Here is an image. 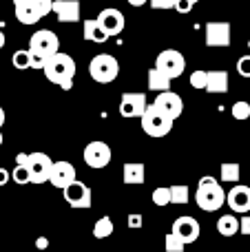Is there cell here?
<instances>
[{"mask_svg":"<svg viewBox=\"0 0 250 252\" xmlns=\"http://www.w3.org/2000/svg\"><path fill=\"white\" fill-rule=\"evenodd\" d=\"M226 204L233 213H250V188L244 184H233V188L226 192Z\"/></svg>","mask_w":250,"mask_h":252,"instance_id":"cell-13","label":"cell"},{"mask_svg":"<svg viewBox=\"0 0 250 252\" xmlns=\"http://www.w3.org/2000/svg\"><path fill=\"white\" fill-rule=\"evenodd\" d=\"M153 9H173L175 0H149Z\"/></svg>","mask_w":250,"mask_h":252,"instance_id":"cell-36","label":"cell"},{"mask_svg":"<svg viewBox=\"0 0 250 252\" xmlns=\"http://www.w3.org/2000/svg\"><path fill=\"white\" fill-rule=\"evenodd\" d=\"M204 40H206V47H228L230 25L228 22H208Z\"/></svg>","mask_w":250,"mask_h":252,"instance_id":"cell-15","label":"cell"},{"mask_svg":"<svg viewBox=\"0 0 250 252\" xmlns=\"http://www.w3.org/2000/svg\"><path fill=\"white\" fill-rule=\"evenodd\" d=\"M82 157H84V164H87L89 168H104V166L111 164L113 153H111V146L106 142L95 139V142H89L87 146H84Z\"/></svg>","mask_w":250,"mask_h":252,"instance_id":"cell-8","label":"cell"},{"mask_svg":"<svg viewBox=\"0 0 250 252\" xmlns=\"http://www.w3.org/2000/svg\"><path fill=\"white\" fill-rule=\"evenodd\" d=\"M173 9H175L177 13H190L193 11V2H190V0H175Z\"/></svg>","mask_w":250,"mask_h":252,"instance_id":"cell-34","label":"cell"},{"mask_svg":"<svg viewBox=\"0 0 250 252\" xmlns=\"http://www.w3.org/2000/svg\"><path fill=\"white\" fill-rule=\"evenodd\" d=\"M171 188V204H188V197H190V190L186 184H175V186H168Z\"/></svg>","mask_w":250,"mask_h":252,"instance_id":"cell-25","label":"cell"},{"mask_svg":"<svg viewBox=\"0 0 250 252\" xmlns=\"http://www.w3.org/2000/svg\"><path fill=\"white\" fill-rule=\"evenodd\" d=\"M126 223H128V228H142V226H144V217H142V215H137V213H133V215H128Z\"/></svg>","mask_w":250,"mask_h":252,"instance_id":"cell-35","label":"cell"},{"mask_svg":"<svg viewBox=\"0 0 250 252\" xmlns=\"http://www.w3.org/2000/svg\"><path fill=\"white\" fill-rule=\"evenodd\" d=\"M164 246H166V252H184L186 248V244L180 239L177 235H166V241H164Z\"/></svg>","mask_w":250,"mask_h":252,"instance_id":"cell-31","label":"cell"},{"mask_svg":"<svg viewBox=\"0 0 250 252\" xmlns=\"http://www.w3.org/2000/svg\"><path fill=\"white\" fill-rule=\"evenodd\" d=\"M89 75L95 80L97 84H109L120 75V62L111 53H100L91 60L89 64Z\"/></svg>","mask_w":250,"mask_h":252,"instance_id":"cell-5","label":"cell"},{"mask_svg":"<svg viewBox=\"0 0 250 252\" xmlns=\"http://www.w3.org/2000/svg\"><path fill=\"white\" fill-rule=\"evenodd\" d=\"M53 0H13V13L22 25H35L47 13H51Z\"/></svg>","mask_w":250,"mask_h":252,"instance_id":"cell-4","label":"cell"},{"mask_svg":"<svg viewBox=\"0 0 250 252\" xmlns=\"http://www.w3.org/2000/svg\"><path fill=\"white\" fill-rule=\"evenodd\" d=\"M4 42H7V40H4V33H2V31H0V49L4 47Z\"/></svg>","mask_w":250,"mask_h":252,"instance_id":"cell-42","label":"cell"},{"mask_svg":"<svg viewBox=\"0 0 250 252\" xmlns=\"http://www.w3.org/2000/svg\"><path fill=\"white\" fill-rule=\"evenodd\" d=\"M173 235H177L184 244H193V241H197V237H199V232H202V228H199V223H197V219H193V217H177L175 221H173Z\"/></svg>","mask_w":250,"mask_h":252,"instance_id":"cell-14","label":"cell"},{"mask_svg":"<svg viewBox=\"0 0 250 252\" xmlns=\"http://www.w3.org/2000/svg\"><path fill=\"white\" fill-rule=\"evenodd\" d=\"M237 71L242 78H250V53L237 60Z\"/></svg>","mask_w":250,"mask_h":252,"instance_id":"cell-33","label":"cell"},{"mask_svg":"<svg viewBox=\"0 0 250 252\" xmlns=\"http://www.w3.org/2000/svg\"><path fill=\"white\" fill-rule=\"evenodd\" d=\"M190 2H193V4H197V2H199V0H190Z\"/></svg>","mask_w":250,"mask_h":252,"instance_id":"cell-44","label":"cell"},{"mask_svg":"<svg viewBox=\"0 0 250 252\" xmlns=\"http://www.w3.org/2000/svg\"><path fill=\"white\" fill-rule=\"evenodd\" d=\"M51 11L60 22H78L80 20V0H53Z\"/></svg>","mask_w":250,"mask_h":252,"instance_id":"cell-18","label":"cell"},{"mask_svg":"<svg viewBox=\"0 0 250 252\" xmlns=\"http://www.w3.org/2000/svg\"><path fill=\"white\" fill-rule=\"evenodd\" d=\"M153 204L155 206H168L171 204V188H166V186L155 188L153 190Z\"/></svg>","mask_w":250,"mask_h":252,"instance_id":"cell-30","label":"cell"},{"mask_svg":"<svg viewBox=\"0 0 250 252\" xmlns=\"http://www.w3.org/2000/svg\"><path fill=\"white\" fill-rule=\"evenodd\" d=\"M82 35H84V40H89V42H97V44H102V42L109 40V33H106L104 27L97 22V18L95 20H84Z\"/></svg>","mask_w":250,"mask_h":252,"instance_id":"cell-19","label":"cell"},{"mask_svg":"<svg viewBox=\"0 0 250 252\" xmlns=\"http://www.w3.org/2000/svg\"><path fill=\"white\" fill-rule=\"evenodd\" d=\"M217 230H219L221 237H235L239 232V219L235 217L233 213L221 215V217L217 219Z\"/></svg>","mask_w":250,"mask_h":252,"instance_id":"cell-21","label":"cell"},{"mask_svg":"<svg viewBox=\"0 0 250 252\" xmlns=\"http://www.w3.org/2000/svg\"><path fill=\"white\" fill-rule=\"evenodd\" d=\"M7 182H9V173L4 168H0V186H4Z\"/></svg>","mask_w":250,"mask_h":252,"instance_id":"cell-39","label":"cell"},{"mask_svg":"<svg viewBox=\"0 0 250 252\" xmlns=\"http://www.w3.org/2000/svg\"><path fill=\"white\" fill-rule=\"evenodd\" d=\"M44 75H47L49 82L58 84L60 89L69 91L73 87V78H75V62L71 56L62 51H56L51 56L44 58V66H42Z\"/></svg>","mask_w":250,"mask_h":252,"instance_id":"cell-1","label":"cell"},{"mask_svg":"<svg viewBox=\"0 0 250 252\" xmlns=\"http://www.w3.org/2000/svg\"><path fill=\"white\" fill-rule=\"evenodd\" d=\"M155 69H159L162 73H166L168 78L173 80V78L184 73L186 58L182 56L180 51H175V49H166V51H162L157 58H155Z\"/></svg>","mask_w":250,"mask_h":252,"instance_id":"cell-7","label":"cell"},{"mask_svg":"<svg viewBox=\"0 0 250 252\" xmlns=\"http://www.w3.org/2000/svg\"><path fill=\"white\" fill-rule=\"evenodd\" d=\"M248 49H250V40H248Z\"/></svg>","mask_w":250,"mask_h":252,"instance_id":"cell-45","label":"cell"},{"mask_svg":"<svg viewBox=\"0 0 250 252\" xmlns=\"http://www.w3.org/2000/svg\"><path fill=\"white\" fill-rule=\"evenodd\" d=\"M115 230L113 221H111V217H100L95 221V226H93V237L95 239H106V237H111Z\"/></svg>","mask_w":250,"mask_h":252,"instance_id":"cell-24","label":"cell"},{"mask_svg":"<svg viewBox=\"0 0 250 252\" xmlns=\"http://www.w3.org/2000/svg\"><path fill=\"white\" fill-rule=\"evenodd\" d=\"M233 118L239 120V122H244V120L250 118V102L246 100H239L233 104Z\"/></svg>","mask_w":250,"mask_h":252,"instance_id":"cell-29","label":"cell"},{"mask_svg":"<svg viewBox=\"0 0 250 252\" xmlns=\"http://www.w3.org/2000/svg\"><path fill=\"white\" fill-rule=\"evenodd\" d=\"M206 91H211V93H226V91H228V73H226V71H221V69L208 71Z\"/></svg>","mask_w":250,"mask_h":252,"instance_id":"cell-20","label":"cell"},{"mask_svg":"<svg viewBox=\"0 0 250 252\" xmlns=\"http://www.w3.org/2000/svg\"><path fill=\"white\" fill-rule=\"evenodd\" d=\"M2 124H4V111H2V106H0V128H2Z\"/></svg>","mask_w":250,"mask_h":252,"instance_id":"cell-41","label":"cell"},{"mask_svg":"<svg viewBox=\"0 0 250 252\" xmlns=\"http://www.w3.org/2000/svg\"><path fill=\"white\" fill-rule=\"evenodd\" d=\"M239 230H242V235H250V217H242V221H239Z\"/></svg>","mask_w":250,"mask_h":252,"instance_id":"cell-37","label":"cell"},{"mask_svg":"<svg viewBox=\"0 0 250 252\" xmlns=\"http://www.w3.org/2000/svg\"><path fill=\"white\" fill-rule=\"evenodd\" d=\"M97 22H100L102 27H104V31L111 35H118L124 31V25H126V20H124L122 11H118V9H102L100 16H97Z\"/></svg>","mask_w":250,"mask_h":252,"instance_id":"cell-17","label":"cell"},{"mask_svg":"<svg viewBox=\"0 0 250 252\" xmlns=\"http://www.w3.org/2000/svg\"><path fill=\"white\" fill-rule=\"evenodd\" d=\"M0 146H2V130H0Z\"/></svg>","mask_w":250,"mask_h":252,"instance_id":"cell-43","label":"cell"},{"mask_svg":"<svg viewBox=\"0 0 250 252\" xmlns=\"http://www.w3.org/2000/svg\"><path fill=\"white\" fill-rule=\"evenodd\" d=\"M73 179H75V168H73V164H69V161H53V164H51L49 182H51L56 188H60V190H62V188L69 186Z\"/></svg>","mask_w":250,"mask_h":252,"instance_id":"cell-16","label":"cell"},{"mask_svg":"<svg viewBox=\"0 0 250 252\" xmlns=\"http://www.w3.org/2000/svg\"><path fill=\"white\" fill-rule=\"evenodd\" d=\"M239 177H242V168H239V164H221V182L237 184Z\"/></svg>","mask_w":250,"mask_h":252,"instance_id":"cell-26","label":"cell"},{"mask_svg":"<svg viewBox=\"0 0 250 252\" xmlns=\"http://www.w3.org/2000/svg\"><path fill=\"white\" fill-rule=\"evenodd\" d=\"M124 184H144V166L142 164H124Z\"/></svg>","mask_w":250,"mask_h":252,"instance_id":"cell-23","label":"cell"},{"mask_svg":"<svg viewBox=\"0 0 250 252\" xmlns=\"http://www.w3.org/2000/svg\"><path fill=\"white\" fill-rule=\"evenodd\" d=\"M51 164H53V159L47 153H29L27 155V168H29V175H31V184L49 182Z\"/></svg>","mask_w":250,"mask_h":252,"instance_id":"cell-9","label":"cell"},{"mask_svg":"<svg viewBox=\"0 0 250 252\" xmlns=\"http://www.w3.org/2000/svg\"><path fill=\"white\" fill-rule=\"evenodd\" d=\"M11 177H13V182H16L18 186L31 184V175H29V168H27V164H16V168H13Z\"/></svg>","mask_w":250,"mask_h":252,"instance_id":"cell-28","label":"cell"},{"mask_svg":"<svg viewBox=\"0 0 250 252\" xmlns=\"http://www.w3.org/2000/svg\"><path fill=\"white\" fill-rule=\"evenodd\" d=\"M153 104L157 106L162 113H166L171 120H177L182 113H184V102H182V97L177 95V93H173L171 89H166V91H159Z\"/></svg>","mask_w":250,"mask_h":252,"instance_id":"cell-11","label":"cell"},{"mask_svg":"<svg viewBox=\"0 0 250 252\" xmlns=\"http://www.w3.org/2000/svg\"><path fill=\"white\" fill-rule=\"evenodd\" d=\"M140 120H142V128H144V133L149 137H164V135H168L173 128V122H175L166 113H162L155 104H146Z\"/></svg>","mask_w":250,"mask_h":252,"instance_id":"cell-3","label":"cell"},{"mask_svg":"<svg viewBox=\"0 0 250 252\" xmlns=\"http://www.w3.org/2000/svg\"><path fill=\"white\" fill-rule=\"evenodd\" d=\"M206 80H208V71H193L190 73V87L193 89H206Z\"/></svg>","mask_w":250,"mask_h":252,"instance_id":"cell-32","label":"cell"},{"mask_svg":"<svg viewBox=\"0 0 250 252\" xmlns=\"http://www.w3.org/2000/svg\"><path fill=\"white\" fill-rule=\"evenodd\" d=\"M146 93H124L120 100V115L122 118H140L146 109Z\"/></svg>","mask_w":250,"mask_h":252,"instance_id":"cell-12","label":"cell"},{"mask_svg":"<svg viewBox=\"0 0 250 252\" xmlns=\"http://www.w3.org/2000/svg\"><path fill=\"white\" fill-rule=\"evenodd\" d=\"M146 2H149V0H128V4H131V7H144Z\"/></svg>","mask_w":250,"mask_h":252,"instance_id":"cell-40","label":"cell"},{"mask_svg":"<svg viewBox=\"0 0 250 252\" xmlns=\"http://www.w3.org/2000/svg\"><path fill=\"white\" fill-rule=\"evenodd\" d=\"M195 201H197V206L202 210H206V213H215V210H219L221 206L226 204V192H224V188L215 182V177L206 175V177H202L199 184H197Z\"/></svg>","mask_w":250,"mask_h":252,"instance_id":"cell-2","label":"cell"},{"mask_svg":"<svg viewBox=\"0 0 250 252\" xmlns=\"http://www.w3.org/2000/svg\"><path fill=\"white\" fill-rule=\"evenodd\" d=\"M29 51L33 56H40V58H47L51 53L60 51V38H58L53 31L49 29H40L31 35L29 40Z\"/></svg>","mask_w":250,"mask_h":252,"instance_id":"cell-6","label":"cell"},{"mask_svg":"<svg viewBox=\"0 0 250 252\" xmlns=\"http://www.w3.org/2000/svg\"><path fill=\"white\" fill-rule=\"evenodd\" d=\"M47 246H49V239H47V237H38V239H35V248L44 250Z\"/></svg>","mask_w":250,"mask_h":252,"instance_id":"cell-38","label":"cell"},{"mask_svg":"<svg viewBox=\"0 0 250 252\" xmlns=\"http://www.w3.org/2000/svg\"><path fill=\"white\" fill-rule=\"evenodd\" d=\"M29 62H31V51H29V49H27V51H25V49H20V51H16V53H13V56H11V64L13 66H16V69H29Z\"/></svg>","mask_w":250,"mask_h":252,"instance_id":"cell-27","label":"cell"},{"mask_svg":"<svg viewBox=\"0 0 250 252\" xmlns=\"http://www.w3.org/2000/svg\"><path fill=\"white\" fill-rule=\"evenodd\" d=\"M149 89L151 91H157V93L166 91V89H171V78L153 66V69L149 71Z\"/></svg>","mask_w":250,"mask_h":252,"instance_id":"cell-22","label":"cell"},{"mask_svg":"<svg viewBox=\"0 0 250 252\" xmlns=\"http://www.w3.org/2000/svg\"><path fill=\"white\" fill-rule=\"evenodd\" d=\"M62 192H64L66 204L73 206V208H91V190H89L87 184L73 179L69 186L62 188Z\"/></svg>","mask_w":250,"mask_h":252,"instance_id":"cell-10","label":"cell"}]
</instances>
